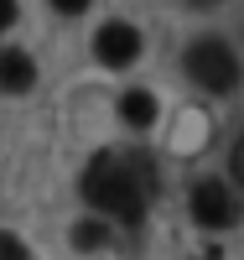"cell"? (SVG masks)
<instances>
[{"mask_svg":"<svg viewBox=\"0 0 244 260\" xmlns=\"http://www.w3.org/2000/svg\"><path fill=\"white\" fill-rule=\"evenodd\" d=\"M83 198L94 203L99 213L120 219V224H141L146 219V192L135 187V177L125 172V161L115 156V151H104V156L88 161V172H83Z\"/></svg>","mask_w":244,"mask_h":260,"instance_id":"1","label":"cell"},{"mask_svg":"<svg viewBox=\"0 0 244 260\" xmlns=\"http://www.w3.org/2000/svg\"><path fill=\"white\" fill-rule=\"evenodd\" d=\"M187 73L203 83V89H213V94L239 89V57H234L229 42H218V37H203V42L187 47Z\"/></svg>","mask_w":244,"mask_h":260,"instance_id":"2","label":"cell"},{"mask_svg":"<svg viewBox=\"0 0 244 260\" xmlns=\"http://www.w3.org/2000/svg\"><path fill=\"white\" fill-rule=\"evenodd\" d=\"M192 219L197 224H208V229H229L239 219V198L218 182V177H203L192 187Z\"/></svg>","mask_w":244,"mask_h":260,"instance_id":"3","label":"cell"},{"mask_svg":"<svg viewBox=\"0 0 244 260\" xmlns=\"http://www.w3.org/2000/svg\"><path fill=\"white\" fill-rule=\"evenodd\" d=\"M94 57L104 62V68H130V62L141 57V31L125 26V21L99 26V37H94Z\"/></svg>","mask_w":244,"mask_h":260,"instance_id":"4","label":"cell"},{"mask_svg":"<svg viewBox=\"0 0 244 260\" xmlns=\"http://www.w3.org/2000/svg\"><path fill=\"white\" fill-rule=\"evenodd\" d=\"M31 83H37V62L21 47H6V52H0V89H6V94H26Z\"/></svg>","mask_w":244,"mask_h":260,"instance_id":"5","label":"cell"},{"mask_svg":"<svg viewBox=\"0 0 244 260\" xmlns=\"http://www.w3.org/2000/svg\"><path fill=\"white\" fill-rule=\"evenodd\" d=\"M120 115H125V125H135V130H146L151 120H156V99H151L146 89H130V94L120 99Z\"/></svg>","mask_w":244,"mask_h":260,"instance_id":"6","label":"cell"},{"mask_svg":"<svg viewBox=\"0 0 244 260\" xmlns=\"http://www.w3.org/2000/svg\"><path fill=\"white\" fill-rule=\"evenodd\" d=\"M104 240H109V234H104V224H99V219H83V224H73V245H78V250H99Z\"/></svg>","mask_w":244,"mask_h":260,"instance_id":"7","label":"cell"},{"mask_svg":"<svg viewBox=\"0 0 244 260\" xmlns=\"http://www.w3.org/2000/svg\"><path fill=\"white\" fill-rule=\"evenodd\" d=\"M0 260H31V255H26V245H21L16 234H6V229H0Z\"/></svg>","mask_w":244,"mask_h":260,"instance_id":"8","label":"cell"},{"mask_svg":"<svg viewBox=\"0 0 244 260\" xmlns=\"http://www.w3.org/2000/svg\"><path fill=\"white\" fill-rule=\"evenodd\" d=\"M229 167H234V177H239V187H244V136H239L234 151H229Z\"/></svg>","mask_w":244,"mask_h":260,"instance_id":"9","label":"cell"},{"mask_svg":"<svg viewBox=\"0 0 244 260\" xmlns=\"http://www.w3.org/2000/svg\"><path fill=\"white\" fill-rule=\"evenodd\" d=\"M52 6H57L62 16H78V11H88V0H52Z\"/></svg>","mask_w":244,"mask_h":260,"instance_id":"10","label":"cell"},{"mask_svg":"<svg viewBox=\"0 0 244 260\" xmlns=\"http://www.w3.org/2000/svg\"><path fill=\"white\" fill-rule=\"evenodd\" d=\"M11 21H16V0H0V31H6Z\"/></svg>","mask_w":244,"mask_h":260,"instance_id":"11","label":"cell"},{"mask_svg":"<svg viewBox=\"0 0 244 260\" xmlns=\"http://www.w3.org/2000/svg\"><path fill=\"white\" fill-rule=\"evenodd\" d=\"M192 6H213V0H192Z\"/></svg>","mask_w":244,"mask_h":260,"instance_id":"12","label":"cell"}]
</instances>
